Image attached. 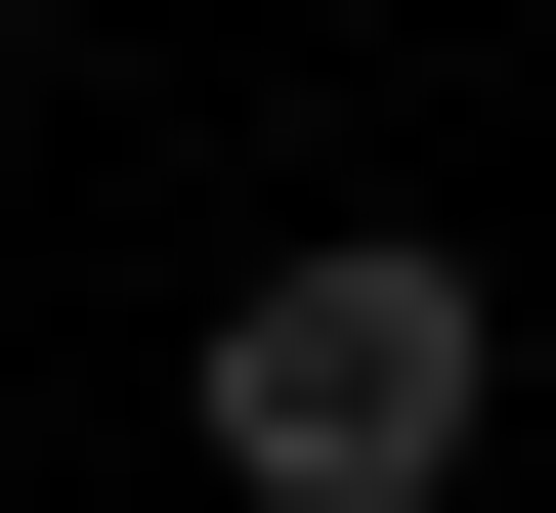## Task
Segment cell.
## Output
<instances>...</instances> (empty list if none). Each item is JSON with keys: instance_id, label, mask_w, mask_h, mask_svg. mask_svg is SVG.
<instances>
[{"instance_id": "1", "label": "cell", "mask_w": 556, "mask_h": 513, "mask_svg": "<svg viewBox=\"0 0 556 513\" xmlns=\"http://www.w3.org/2000/svg\"><path fill=\"white\" fill-rule=\"evenodd\" d=\"M471 428H514V299L428 215H343V257L214 299V513H471Z\"/></svg>"}, {"instance_id": "2", "label": "cell", "mask_w": 556, "mask_h": 513, "mask_svg": "<svg viewBox=\"0 0 556 513\" xmlns=\"http://www.w3.org/2000/svg\"><path fill=\"white\" fill-rule=\"evenodd\" d=\"M0 43H43V0H0Z\"/></svg>"}]
</instances>
